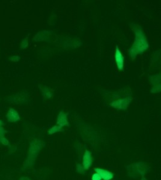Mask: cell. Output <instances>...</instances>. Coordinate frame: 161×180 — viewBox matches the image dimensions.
Masks as SVG:
<instances>
[{
	"instance_id": "cell-18",
	"label": "cell",
	"mask_w": 161,
	"mask_h": 180,
	"mask_svg": "<svg viewBox=\"0 0 161 180\" xmlns=\"http://www.w3.org/2000/svg\"><path fill=\"white\" fill-rule=\"evenodd\" d=\"M19 180H31L28 177H21Z\"/></svg>"
},
{
	"instance_id": "cell-12",
	"label": "cell",
	"mask_w": 161,
	"mask_h": 180,
	"mask_svg": "<svg viewBox=\"0 0 161 180\" xmlns=\"http://www.w3.org/2000/svg\"><path fill=\"white\" fill-rule=\"evenodd\" d=\"M28 45V42L27 39H23L21 42L20 45V48L22 49H25Z\"/></svg>"
},
{
	"instance_id": "cell-10",
	"label": "cell",
	"mask_w": 161,
	"mask_h": 180,
	"mask_svg": "<svg viewBox=\"0 0 161 180\" xmlns=\"http://www.w3.org/2000/svg\"><path fill=\"white\" fill-rule=\"evenodd\" d=\"M39 88H40V90L42 92L44 98H47V99L51 98V97L52 96V93L50 91V90L48 88H47V87H45V86L42 87V86H40V85H39Z\"/></svg>"
},
{
	"instance_id": "cell-2",
	"label": "cell",
	"mask_w": 161,
	"mask_h": 180,
	"mask_svg": "<svg viewBox=\"0 0 161 180\" xmlns=\"http://www.w3.org/2000/svg\"><path fill=\"white\" fill-rule=\"evenodd\" d=\"M40 148H41L40 141L34 140V141H32L31 142L30 150H29V155L28 157V159L27 160V163L28 162H30L29 166H31L32 162H34L39 151L40 150Z\"/></svg>"
},
{
	"instance_id": "cell-13",
	"label": "cell",
	"mask_w": 161,
	"mask_h": 180,
	"mask_svg": "<svg viewBox=\"0 0 161 180\" xmlns=\"http://www.w3.org/2000/svg\"><path fill=\"white\" fill-rule=\"evenodd\" d=\"M6 132H7L4 130V128L3 127H0V144H1L2 139L4 138H5L4 135L6 133Z\"/></svg>"
},
{
	"instance_id": "cell-19",
	"label": "cell",
	"mask_w": 161,
	"mask_h": 180,
	"mask_svg": "<svg viewBox=\"0 0 161 180\" xmlns=\"http://www.w3.org/2000/svg\"><path fill=\"white\" fill-rule=\"evenodd\" d=\"M3 125H4L3 121L1 120H0V127H2Z\"/></svg>"
},
{
	"instance_id": "cell-1",
	"label": "cell",
	"mask_w": 161,
	"mask_h": 180,
	"mask_svg": "<svg viewBox=\"0 0 161 180\" xmlns=\"http://www.w3.org/2000/svg\"><path fill=\"white\" fill-rule=\"evenodd\" d=\"M132 28L135 34V41L129 50V55L132 58H135L138 54H142L149 47V44L141 27L133 24Z\"/></svg>"
},
{
	"instance_id": "cell-9",
	"label": "cell",
	"mask_w": 161,
	"mask_h": 180,
	"mask_svg": "<svg viewBox=\"0 0 161 180\" xmlns=\"http://www.w3.org/2000/svg\"><path fill=\"white\" fill-rule=\"evenodd\" d=\"M10 98H9L10 100V101L12 102V103H15V104L16 103V104L21 103H23V101L25 100V97L24 96H22V94L20 95V94L13 95L10 96Z\"/></svg>"
},
{
	"instance_id": "cell-20",
	"label": "cell",
	"mask_w": 161,
	"mask_h": 180,
	"mask_svg": "<svg viewBox=\"0 0 161 180\" xmlns=\"http://www.w3.org/2000/svg\"><path fill=\"white\" fill-rule=\"evenodd\" d=\"M141 180H147V179H146L145 177L142 176V178H141Z\"/></svg>"
},
{
	"instance_id": "cell-7",
	"label": "cell",
	"mask_w": 161,
	"mask_h": 180,
	"mask_svg": "<svg viewBox=\"0 0 161 180\" xmlns=\"http://www.w3.org/2000/svg\"><path fill=\"white\" fill-rule=\"evenodd\" d=\"M115 59L117 64V66L119 70H123L124 67V57L120 52V49L117 47L115 54Z\"/></svg>"
},
{
	"instance_id": "cell-8",
	"label": "cell",
	"mask_w": 161,
	"mask_h": 180,
	"mask_svg": "<svg viewBox=\"0 0 161 180\" xmlns=\"http://www.w3.org/2000/svg\"><path fill=\"white\" fill-rule=\"evenodd\" d=\"M67 114L64 113L63 111H61L58 115L57 125L61 128L64 126H69V123H68L67 121Z\"/></svg>"
},
{
	"instance_id": "cell-3",
	"label": "cell",
	"mask_w": 161,
	"mask_h": 180,
	"mask_svg": "<svg viewBox=\"0 0 161 180\" xmlns=\"http://www.w3.org/2000/svg\"><path fill=\"white\" fill-rule=\"evenodd\" d=\"M131 100L132 98L130 97L123 99H119L111 103L110 106L117 109L125 110L128 107Z\"/></svg>"
},
{
	"instance_id": "cell-15",
	"label": "cell",
	"mask_w": 161,
	"mask_h": 180,
	"mask_svg": "<svg viewBox=\"0 0 161 180\" xmlns=\"http://www.w3.org/2000/svg\"><path fill=\"white\" fill-rule=\"evenodd\" d=\"M9 60L12 61V62H17L20 60V57L19 55H13L10 57H9Z\"/></svg>"
},
{
	"instance_id": "cell-16",
	"label": "cell",
	"mask_w": 161,
	"mask_h": 180,
	"mask_svg": "<svg viewBox=\"0 0 161 180\" xmlns=\"http://www.w3.org/2000/svg\"><path fill=\"white\" fill-rule=\"evenodd\" d=\"M102 178L98 173H94L91 176V180H101Z\"/></svg>"
},
{
	"instance_id": "cell-11",
	"label": "cell",
	"mask_w": 161,
	"mask_h": 180,
	"mask_svg": "<svg viewBox=\"0 0 161 180\" xmlns=\"http://www.w3.org/2000/svg\"><path fill=\"white\" fill-rule=\"evenodd\" d=\"M62 130H61V127H60V126L56 125H54L53 127H52L48 131V133L49 135H53L55 133H57V132H61Z\"/></svg>"
},
{
	"instance_id": "cell-14",
	"label": "cell",
	"mask_w": 161,
	"mask_h": 180,
	"mask_svg": "<svg viewBox=\"0 0 161 180\" xmlns=\"http://www.w3.org/2000/svg\"><path fill=\"white\" fill-rule=\"evenodd\" d=\"M84 167L82 166V165H81V164H78L77 165V166H76V172L79 173H84Z\"/></svg>"
},
{
	"instance_id": "cell-5",
	"label": "cell",
	"mask_w": 161,
	"mask_h": 180,
	"mask_svg": "<svg viewBox=\"0 0 161 180\" xmlns=\"http://www.w3.org/2000/svg\"><path fill=\"white\" fill-rule=\"evenodd\" d=\"M93 164V158L91 153L88 149H86L82 158V166L85 170H88Z\"/></svg>"
},
{
	"instance_id": "cell-6",
	"label": "cell",
	"mask_w": 161,
	"mask_h": 180,
	"mask_svg": "<svg viewBox=\"0 0 161 180\" xmlns=\"http://www.w3.org/2000/svg\"><path fill=\"white\" fill-rule=\"evenodd\" d=\"M95 171L100 175L101 178L103 180H111L114 177L113 173L108 170L101 168H95Z\"/></svg>"
},
{
	"instance_id": "cell-4",
	"label": "cell",
	"mask_w": 161,
	"mask_h": 180,
	"mask_svg": "<svg viewBox=\"0 0 161 180\" xmlns=\"http://www.w3.org/2000/svg\"><path fill=\"white\" fill-rule=\"evenodd\" d=\"M6 118L7 121L9 122L16 123L20 120V117L18 112L12 108L9 109L6 114Z\"/></svg>"
},
{
	"instance_id": "cell-17",
	"label": "cell",
	"mask_w": 161,
	"mask_h": 180,
	"mask_svg": "<svg viewBox=\"0 0 161 180\" xmlns=\"http://www.w3.org/2000/svg\"><path fill=\"white\" fill-rule=\"evenodd\" d=\"M1 144L2 145H3L4 146H8V145H9V141H8V139H7V138H4L2 139Z\"/></svg>"
}]
</instances>
